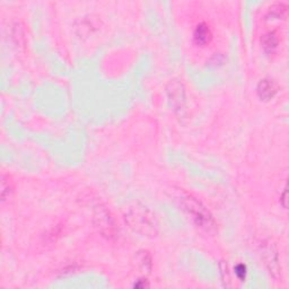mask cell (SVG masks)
<instances>
[{
	"mask_svg": "<svg viewBox=\"0 0 289 289\" xmlns=\"http://www.w3.org/2000/svg\"><path fill=\"white\" fill-rule=\"evenodd\" d=\"M174 198L178 201L183 213L191 219L193 224L209 234L216 233L217 225L213 215L201 203V201L185 191H178Z\"/></svg>",
	"mask_w": 289,
	"mask_h": 289,
	"instance_id": "obj_1",
	"label": "cell"
},
{
	"mask_svg": "<svg viewBox=\"0 0 289 289\" xmlns=\"http://www.w3.org/2000/svg\"><path fill=\"white\" fill-rule=\"evenodd\" d=\"M128 222L131 227L144 234H151L156 232V222L154 215L147 209H133L128 214Z\"/></svg>",
	"mask_w": 289,
	"mask_h": 289,
	"instance_id": "obj_2",
	"label": "cell"
},
{
	"mask_svg": "<svg viewBox=\"0 0 289 289\" xmlns=\"http://www.w3.org/2000/svg\"><path fill=\"white\" fill-rule=\"evenodd\" d=\"M277 90H278V86L276 82L270 78L262 79L261 82L259 83L258 89H257L259 97L263 101L271 100V98H273L274 95H276Z\"/></svg>",
	"mask_w": 289,
	"mask_h": 289,
	"instance_id": "obj_3",
	"label": "cell"
},
{
	"mask_svg": "<svg viewBox=\"0 0 289 289\" xmlns=\"http://www.w3.org/2000/svg\"><path fill=\"white\" fill-rule=\"evenodd\" d=\"M211 38H213V33L206 23H200L193 33V39L198 45H206L210 42Z\"/></svg>",
	"mask_w": 289,
	"mask_h": 289,
	"instance_id": "obj_4",
	"label": "cell"
},
{
	"mask_svg": "<svg viewBox=\"0 0 289 289\" xmlns=\"http://www.w3.org/2000/svg\"><path fill=\"white\" fill-rule=\"evenodd\" d=\"M261 44L266 52L272 53L278 47V44H279V38H278L277 33L273 31L266 33L261 39Z\"/></svg>",
	"mask_w": 289,
	"mask_h": 289,
	"instance_id": "obj_5",
	"label": "cell"
},
{
	"mask_svg": "<svg viewBox=\"0 0 289 289\" xmlns=\"http://www.w3.org/2000/svg\"><path fill=\"white\" fill-rule=\"evenodd\" d=\"M13 192H14L13 181L10 180L8 175L3 173L1 175V201L2 202L8 201L10 197H12Z\"/></svg>",
	"mask_w": 289,
	"mask_h": 289,
	"instance_id": "obj_6",
	"label": "cell"
},
{
	"mask_svg": "<svg viewBox=\"0 0 289 289\" xmlns=\"http://www.w3.org/2000/svg\"><path fill=\"white\" fill-rule=\"evenodd\" d=\"M287 9H288V7H287V5H285V3H279V2L274 3L271 8H270L268 15L271 16V17L279 18L281 16L286 15Z\"/></svg>",
	"mask_w": 289,
	"mask_h": 289,
	"instance_id": "obj_7",
	"label": "cell"
},
{
	"mask_svg": "<svg viewBox=\"0 0 289 289\" xmlns=\"http://www.w3.org/2000/svg\"><path fill=\"white\" fill-rule=\"evenodd\" d=\"M235 273H236L237 278H239V279H240L241 281H244V280H245V278H246V274H247L246 266L242 265V263H240V265H237V266H236V268H235Z\"/></svg>",
	"mask_w": 289,
	"mask_h": 289,
	"instance_id": "obj_8",
	"label": "cell"
},
{
	"mask_svg": "<svg viewBox=\"0 0 289 289\" xmlns=\"http://www.w3.org/2000/svg\"><path fill=\"white\" fill-rule=\"evenodd\" d=\"M286 197H287V188H285L284 190V193H283V199H281V201H283V206L286 208L287 207V202H286Z\"/></svg>",
	"mask_w": 289,
	"mask_h": 289,
	"instance_id": "obj_9",
	"label": "cell"
}]
</instances>
